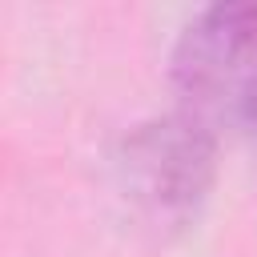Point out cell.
Listing matches in <instances>:
<instances>
[{"label":"cell","mask_w":257,"mask_h":257,"mask_svg":"<svg viewBox=\"0 0 257 257\" xmlns=\"http://www.w3.org/2000/svg\"><path fill=\"white\" fill-rule=\"evenodd\" d=\"M128 213L157 237L197 225L217 181V133L189 112H165L120 133L108 157Z\"/></svg>","instance_id":"obj_1"},{"label":"cell","mask_w":257,"mask_h":257,"mask_svg":"<svg viewBox=\"0 0 257 257\" xmlns=\"http://www.w3.org/2000/svg\"><path fill=\"white\" fill-rule=\"evenodd\" d=\"M173 88L181 112L217 128H237L257 92V4L201 8L173 48Z\"/></svg>","instance_id":"obj_2"},{"label":"cell","mask_w":257,"mask_h":257,"mask_svg":"<svg viewBox=\"0 0 257 257\" xmlns=\"http://www.w3.org/2000/svg\"><path fill=\"white\" fill-rule=\"evenodd\" d=\"M237 133L257 149V92H253V100H249V108H245V116H241V124H237Z\"/></svg>","instance_id":"obj_3"}]
</instances>
